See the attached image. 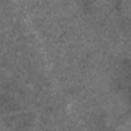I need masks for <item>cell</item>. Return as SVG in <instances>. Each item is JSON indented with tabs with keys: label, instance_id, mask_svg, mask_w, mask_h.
<instances>
[{
	"label": "cell",
	"instance_id": "6da1fadb",
	"mask_svg": "<svg viewBox=\"0 0 131 131\" xmlns=\"http://www.w3.org/2000/svg\"><path fill=\"white\" fill-rule=\"evenodd\" d=\"M126 124L129 125V126H127V127H125V128H131V116H130V118L128 119V121L126 122Z\"/></svg>",
	"mask_w": 131,
	"mask_h": 131
}]
</instances>
